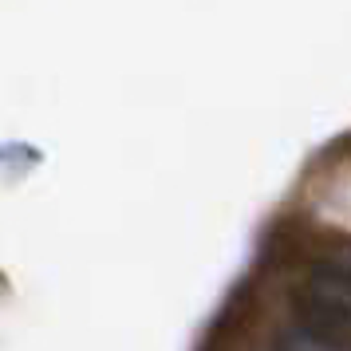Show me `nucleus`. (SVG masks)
Here are the masks:
<instances>
[{
	"instance_id": "1",
	"label": "nucleus",
	"mask_w": 351,
	"mask_h": 351,
	"mask_svg": "<svg viewBox=\"0 0 351 351\" xmlns=\"http://www.w3.org/2000/svg\"><path fill=\"white\" fill-rule=\"evenodd\" d=\"M280 351H351V343H339V339H324V335H312L304 332V328H288V332H280V343H276Z\"/></svg>"
}]
</instances>
